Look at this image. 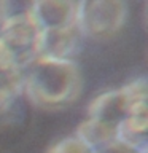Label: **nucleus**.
Here are the masks:
<instances>
[{"label":"nucleus","mask_w":148,"mask_h":153,"mask_svg":"<svg viewBox=\"0 0 148 153\" xmlns=\"http://www.w3.org/2000/svg\"><path fill=\"white\" fill-rule=\"evenodd\" d=\"M94 153H137V152L127 148L126 145H123L121 142L113 140V142L107 143V145H104V147L97 148V150H94Z\"/></svg>","instance_id":"9"},{"label":"nucleus","mask_w":148,"mask_h":153,"mask_svg":"<svg viewBox=\"0 0 148 153\" xmlns=\"http://www.w3.org/2000/svg\"><path fill=\"white\" fill-rule=\"evenodd\" d=\"M83 76L75 61L33 59L24 69L22 94L43 110H61L76 102Z\"/></svg>","instance_id":"1"},{"label":"nucleus","mask_w":148,"mask_h":153,"mask_svg":"<svg viewBox=\"0 0 148 153\" xmlns=\"http://www.w3.org/2000/svg\"><path fill=\"white\" fill-rule=\"evenodd\" d=\"M148 99V85L145 76L129 81L121 88H112L99 93L88 105V118L116 128L129 117L132 107Z\"/></svg>","instance_id":"2"},{"label":"nucleus","mask_w":148,"mask_h":153,"mask_svg":"<svg viewBox=\"0 0 148 153\" xmlns=\"http://www.w3.org/2000/svg\"><path fill=\"white\" fill-rule=\"evenodd\" d=\"M37 38L38 32L29 21L26 11L0 22V42L22 70L35 59Z\"/></svg>","instance_id":"4"},{"label":"nucleus","mask_w":148,"mask_h":153,"mask_svg":"<svg viewBox=\"0 0 148 153\" xmlns=\"http://www.w3.org/2000/svg\"><path fill=\"white\" fill-rule=\"evenodd\" d=\"M80 32L76 27L38 32L35 59L73 61L80 50Z\"/></svg>","instance_id":"6"},{"label":"nucleus","mask_w":148,"mask_h":153,"mask_svg":"<svg viewBox=\"0 0 148 153\" xmlns=\"http://www.w3.org/2000/svg\"><path fill=\"white\" fill-rule=\"evenodd\" d=\"M26 14L37 32L76 27V2L43 0L27 3Z\"/></svg>","instance_id":"5"},{"label":"nucleus","mask_w":148,"mask_h":153,"mask_svg":"<svg viewBox=\"0 0 148 153\" xmlns=\"http://www.w3.org/2000/svg\"><path fill=\"white\" fill-rule=\"evenodd\" d=\"M127 3L119 0H83L76 2V22L81 37L104 40L118 33L126 24Z\"/></svg>","instance_id":"3"},{"label":"nucleus","mask_w":148,"mask_h":153,"mask_svg":"<svg viewBox=\"0 0 148 153\" xmlns=\"http://www.w3.org/2000/svg\"><path fill=\"white\" fill-rule=\"evenodd\" d=\"M75 136H78L83 142H86L92 150H97V148L116 140V128H112L108 124L95 121V120L86 118L84 121L78 124Z\"/></svg>","instance_id":"7"},{"label":"nucleus","mask_w":148,"mask_h":153,"mask_svg":"<svg viewBox=\"0 0 148 153\" xmlns=\"http://www.w3.org/2000/svg\"><path fill=\"white\" fill-rule=\"evenodd\" d=\"M46 153H94V150L86 142L81 140L78 136L72 134V136L62 137L57 142H54L46 150Z\"/></svg>","instance_id":"8"}]
</instances>
